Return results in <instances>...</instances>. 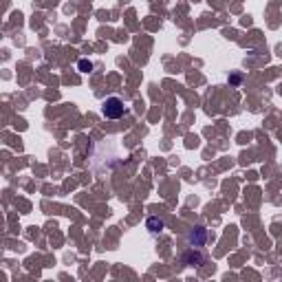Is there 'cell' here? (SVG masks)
<instances>
[{
    "mask_svg": "<svg viewBox=\"0 0 282 282\" xmlns=\"http://www.w3.org/2000/svg\"><path fill=\"white\" fill-rule=\"evenodd\" d=\"M203 260H205V258H203V254L199 251V247H190V249L183 254V262H185V265H190V267H201Z\"/></svg>",
    "mask_w": 282,
    "mask_h": 282,
    "instance_id": "3",
    "label": "cell"
},
{
    "mask_svg": "<svg viewBox=\"0 0 282 282\" xmlns=\"http://www.w3.org/2000/svg\"><path fill=\"white\" fill-rule=\"evenodd\" d=\"M146 227L150 230V234H161L165 230V223L159 218V216H150V218L146 220Z\"/></svg>",
    "mask_w": 282,
    "mask_h": 282,
    "instance_id": "4",
    "label": "cell"
},
{
    "mask_svg": "<svg viewBox=\"0 0 282 282\" xmlns=\"http://www.w3.org/2000/svg\"><path fill=\"white\" fill-rule=\"evenodd\" d=\"M188 243L190 247H203V245L207 243V230L205 227H194L190 234H188Z\"/></svg>",
    "mask_w": 282,
    "mask_h": 282,
    "instance_id": "2",
    "label": "cell"
},
{
    "mask_svg": "<svg viewBox=\"0 0 282 282\" xmlns=\"http://www.w3.org/2000/svg\"><path fill=\"white\" fill-rule=\"evenodd\" d=\"M77 69H80L82 73H91V71H93V62H88V60H80V62H77Z\"/></svg>",
    "mask_w": 282,
    "mask_h": 282,
    "instance_id": "5",
    "label": "cell"
},
{
    "mask_svg": "<svg viewBox=\"0 0 282 282\" xmlns=\"http://www.w3.org/2000/svg\"><path fill=\"white\" fill-rule=\"evenodd\" d=\"M101 112H104L106 119H119L126 112V106H124V101L119 99V97H108L104 101V108H101Z\"/></svg>",
    "mask_w": 282,
    "mask_h": 282,
    "instance_id": "1",
    "label": "cell"
}]
</instances>
